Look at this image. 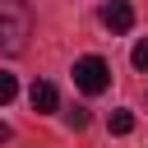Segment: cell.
<instances>
[{"label":"cell","mask_w":148,"mask_h":148,"mask_svg":"<svg viewBox=\"0 0 148 148\" xmlns=\"http://www.w3.org/2000/svg\"><path fill=\"white\" fill-rule=\"evenodd\" d=\"M28 37H32V9H28V0H0V56L28 51Z\"/></svg>","instance_id":"cell-1"},{"label":"cell","mask_w":148,"mask_h":148,"mask_svg":"<svg viewBox=\"0 0 148 148\" xmlns=\"http://www.w3.org/2000/svg\"><path fill=\"white\" fill-rule=\"evenodd\" d=\"M74 83H79L88 97L106 92V88H111V69H106V60H102V56H83V60H74Z\"/></svg>","instance_id":"cell-2"},{"label":"cell","mask_w":148,"mask_h":148,"mask_svg":"<svg viewBox=\"0 0 148 148\" xmlns=\"http://www.w3.org/2000/svg\"><path fill=\"white\" fill-rule=\"evenodd\" d=\"M102 23H106L111 32H130V28H134V9H130L125 0H111V5H102Z\"/></svg>","instance_id":"cell-3"},{"label":"cell","mask_w":148,"mask_h":148,"mask_svg":"<svg viewBox=\"0 0 148 148\" xmlns=\"http://www.w3.org/2000/svg\"><path fill=\"white\" fill-rule=\"evenodd\" d=\"M28 97H32V111H42V116L60 106V92H56L51 83H32V92H28Z\"/></svg>","instance_id":"cell-4"},{"label":"cell","mask_w":148,"mask_h":148,"mask_svg":"<svg viewBox=\"0 0 148 148\" xmlns=\"http://www.w3.org/2000/svg\"><path fill=\"white\" fill-rule=\"evenodd\" d=\"M134 130V116L130 111H111V134H130Z\"/></svg>","instance_id":"cell-5"},{"label":"cell","mask_w":148,"mask_h":148,"mask_svg":"<svg viewBox=\"0 0 148 148\" xmlns=\"http://www.w3.org/2000/svg\"><path fill=\"white\" fill-rule=\"evenodd\" d=\"M14 92H18L14 74H0V106H5V102H14Z\"/></svg>","instance_id":"cell-6"},{"label":"cell","mask_w":148,"mask_h":148,"mask_svg":"<svg viewBox=\"0 0 148 148\" xmlns=\"http://www.w3.org/2000/svg\"><path fill=\"white\" fill-rule=\"evenodd\" d=\"M130 60H134V69H148V37L134 42V56H130Z\"/></svg>","instance_id":"cell-7"},{"label":"cell","mask_w":148,"mask_h":148,"mask_svg":"<svg viewBox=\"0 0 148 148\" xmlns=\"http://www.w3.org/2000/svg\"><path fill=\"white\" fill-rule=\"evenodd\" d=\"M69 125H74V130H83V125H88V111H83V106H74V111H69Z\"/></svg>","instance_id":"cell-8"},{"label":"cell","mask_w":148,"mask_h":148,"mask_svg":"<svg viewBox=\"0 0 148 148\" xmlns=\"http://www.w3.org/2000/svg\"><path fill=\"white\" fill-rule=\"evenodd\" d=\"M5 139H9V125H0V143H5Z\"/></svg>","instance_id":"cell-9"}]
</instances>
